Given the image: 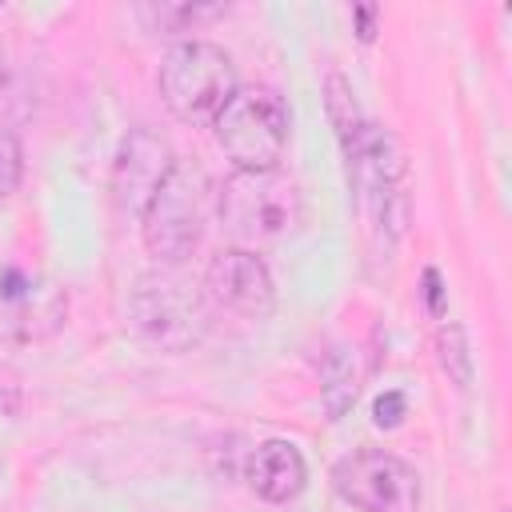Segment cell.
Returning a JSON list of instances; mask_svg holds the SVG:
<instances>
[{
  "mask_svg": "<svg viewBox=\"0 0 512 512\" xmlns=\"http://www.w3.org/2000/svg\"><path fill=\"white\" fill-rule=\"evenodd\" d=\"M216 216L236 248H260L292 236L304 220V200L296 180L280 168L268 172H232L216 188Z\"/></svg>",
  "mask_w": 512,
  "mask_h": 512,
  "instance_id": "1",
  "label": "cell"
},
{
  "mask_svg": "<svg viewBox=\"0 0 512 512\" xmlns=\"http://www.w3.org/2000/svg\"><path fill=\"white\" fill-rule=\"evenodd\" d=\"M212 212H216V184L208 180V172L192 164H176L140 216V236L148 256H156L160 264L188 260L200 248Z\"/></svg>",
  "mask_w": 512,
  "mask_h": 512,
  "instance_id": "2",
  "label": "cell"
},
{
  "mask_svg": "<svg viewBox=\"0 0 512 512\" xmlns=\"http://www.w3.org/2000/svg\"><path fill=\"white\" fill-rule=\"evenodd\" d=\"M212 128H216V144L236 164V172H268V168H280L288 152L292 112L276 88L248 84L228 96Z\"/></svg>",
  "mask_w": 512,
  "mask_h": 512,
  "instance_id": "3",
  "label": "cell"
},
{
  "mask_svg": "<svg viewBox=\"0 0 512 512\" xmlns=\"http://www.w3.org/2000/svg\"><path fill=\"white\" fill-rule=\"evenodd\" d=\"M236 88V64L212 40H180L160 60V96L184 124L216 120Z\"/></svg>",
  "mask_w": 512,
  "mask_h": 512,
  "instance_id": "4",
  "label": "cell"
},
{
  "mask_svg": "<svg viewBox=\"0 0 512 512\" xmlns=\"http://www.w3.org/2000/svg\"><path fill=\"white\" fill-rule=\"evenodd\" d=\"M128 316H132V328L164 352H188L192 344H200L208 328L204 296L168 272H152L136 280Z\"/></svg>",
  "mask_w": 512,
  "mask_h": 512,
  "instance_id": "5",
  "label": "cell"
},
{
  "mask_svg": "<svg viewBox=\"0 0 512 512\" xmlns=\"http://www.w3.org/2000/svg\"><path fill=\"white\" fill-rule=\"evenodd\" d=\"M332 488L360 512H416L420 476L408 460L384 448H356L332 468Z\"/></svg>",
  "mask_w": 512,
  "mask_h": 512,
  "instance_id": "6",
  "label": "cell"
},
{
  "mask_svg": "<svg viewBox=\"0 0 512 512\" xmlns=\"http://www.w3.org/2000/svg\"><path fill=\"white\" fill-rule=\"evenodd\" d=\"M68 296L44 272L8 264L0 272V336L12 344H40L60 332Z\"/></svg>",
  "mask_w": 512,
  "mask_h": 512,
  "instance_id": "7",
  "label": "cell"
},
{
  "mask_svg": "<svg viewBox=\"0 0 512 512\" xmlns=\"http://www.w3.org/2000/svg\"><path fill=\"white\" fill-rule=\"evenodd\" d=\"M204 296L244 320H268L276 308L272 272L252 248H220L204 268Z\"/></svg>",
  "mask_w": 512,
  "mask_h": 512,
  "instance_id": "8",
  "label": "cell"
},
{
  "mask_svg": "<svg viewBox=\"0 0 512 512\" xmlns=\"http://www.w3.org/2000/svg\"><path fill=\"white\" fill-rule=\"evenodd\" d=\"M176 168V156L168 148L164 136H156L152 128H132L112 160V196L116 208L124 216H144L148 200L160 192V184L168 180V172Z\"/></svg>",
  "mask_w": 512,
  "mask_h": 512,
  "instance_id": "9",
  "label": "cell"
},
{
  "mask_svg": "<svg viewBox=\"0 0 512 512\" xmlns=\"http://www.w3.org/2000/svg\"><path fill=\"white\" fill-rule=\"evenodd\" d=\"M244 480L260 500L288 504L308 484V464L292 440H264L244 460Z\"/></svg>",
  "mask_w": 512,
  "mask_h": 512,
  "instance_id": "10",
  "label": "cell"
},
{
  "mask_svg": "<svg viewBox=\"0 0 512 512\" xmlns=\"http://www.w3.org/2000/svg\"><path fill=\"white\" fill-rule=\"evenodd\" d=\"M324 408L332 420H340L348 412V404L356 400V368H352V356L348 348H336L324 364Z\"/></svg>",
  "mask_w": 512,
  "mask_h": 512,
  "instance_id": "11",
  "label": "cell"
},
{
  "mask_svg": "<svg viewBox=\"0 0 512 512\" xmlns=\"http://www.w3.org/2000/svg\"><path fill=\"white\" fill-rule=\"evenodd\" d=\"M436 348H440V368L448 372V380L456 388H468L472 384V356H468V340H464V328L460 324H444L436 332Z\"/></svg>",
  "mask_w": 512,
  "mask_h": 512,
  "instance_id": "12",
  "label": "cell"
},
{
  "mask_svg": "<svg viewBox=\"0 0 512 512\" xmlns=\"http://www.w3.org/2000/svg\"><path fill=\"white\" fill-rule=\"evenodd\" d=\"M24 176V152L12 132H0V200H8L20 188Z\"/></svg>",
  "mask_w": 512,
  "mask_h": 512,
  "instance_id": "13",
  "label": "cell"
},
{
  "mask_svg": "<svg viewBox=\"0 0 512 512\" xmlns=\"http://www.w3.org/2000/svg\"><path fill=\"white\" fill-rule=\"evenodd\" d=\"M404 412H408V400H404V392H384V396H376V404H372V420H376V428H396L400 420H404Z\"/></svg>",
  "mask_w": 512,
  "mask_h": 512,
  "instance_id": "14",
  "label": "cell"
},
{
  "mask_svg": "<svg viewBox=\"0 0 512 512\" xmlns=\"http://www.w3.org/2000/svg\"><path fill=\"white\" fill-rule=\"evenodd\" d=\"M20 404H24V384H20V376L0 364V416H16Z\"/></svg>",
  "mask_w": 512,
  "mask_h": 512,
  "instance_id": "15",
  "label": "cell"
},
{
  "mask_svg": "<svg viewBox=\"0 0 512 512\" xmlns=\"http://www.w3.org/2000/svg\"><path fill=\"white\" fill-rule=\"evenodd\" d=\"M352 20H356V36H360L364 44H372V40H376L380 8H376V4H356V8H352Z\"/></svg>",
  "mask_w": 512,
  "mask_h": 512,
  "instance_id": "16",
  "label": "cell"
},
{
  "mask_svg": "<svg viewBox=\"0 0 512 512\" xmlns=\"http://www.w3.org/2000/svg\"><path fill=\"white\" fill-rule=\"evenodd\" d=\"M424 304L432 316H444V292H440V272L424 268Z\"/></svg>",
  "mask_w": 512,
  "mask_h": 512,
  "instance_id": "17",
  "label": "cell"
},
{
  "mask_svg": "<svg viewBox=\"0 0 512 512\" xmlns=\"http://www.w3.org/2000/svg\"><path fill=\"white\" fill-rule=\"evenodd\" d=\"M0 60H4V48H0Z\"/></svg>",
  "mask_w": 512,
  "mask_h": 512,
  "instance_id": "18",
  "label": "cell"
}]
</instances>
